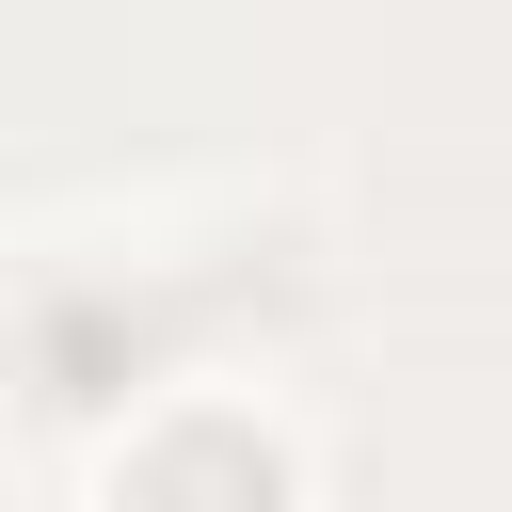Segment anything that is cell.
Returning a JSON list of instances; mask_svg holds the SVG:
<instances>
[{"label": "cell", "instance_id": "1", "mask_svg": "<svg viewBox=\"0 0 512 512\" xmlns=\"http://www.w3.org/2000/svg\"><path fill=\"white\" fill-rule=\"evenodd\" d=\"M144 512H272V464L240 432H176V448H144Z\"/></svg>", "mask_w": 512, "mask_h": 512}]
</instances>
